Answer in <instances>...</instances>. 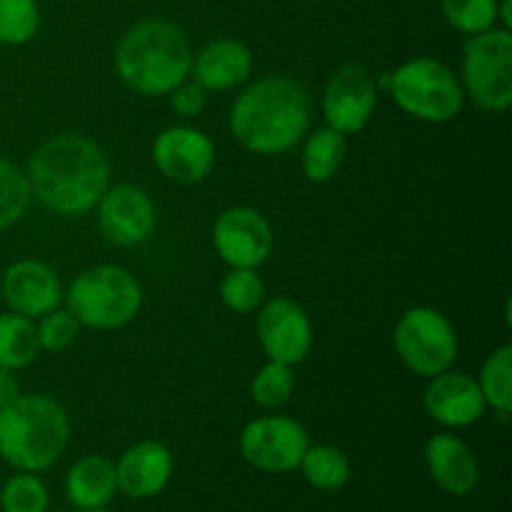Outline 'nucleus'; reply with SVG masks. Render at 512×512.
<instances>
[{
    "label": "nucleus",
    "mask_w": 512,
    "mask_h": 512,
    "mask_svg": "<svg viewBox=\"0 0 512 512\" xmlns=\"http://www.w3.org/2000/svg\"><path fill=\"white\" fill-rule=\"evenodd\" d=\"M425 465L430 470V478L443 493L465 498L478 488V458L453 433H438L425 443Z\"/></svg>",
    "instance_id": "6ab92c4d"
},
{
    "label": "nucleus",
    "mask_w": 512,
    "mask_h": 512,
    "mask_svg": "<svg viewBox=\"0 0 512 512\" xmlns=\"http://www.w3.org/2000/svg\"><path fill=\"white\" fill-rule=\"evenodd\" d=\"M38 320L40 323L35 325V330H38L40 350H48V353L68 350L78 340L80 328H83L68 308H55L50 313L40 315Z\"/></svg>",
    "instance_id": "7c9ffc66"
},
{
    "label": "nucleus",
    "mask_w": 512,
    "mask_h": 512,
    "mask_svg": "<svg viewBox=\"0 0 512 512\" xmlns=\"http://www.w3.org/2000/svg\"><path fill=\"white\" fill-rule=\"evenodd\" d=\"M295 390V373L290 365L268 360L250 383V398L263 410H278L290 403Z\"/></svg>",
    "instance_id": "a878e982"
},
{
    "label": "nucleus",
    "mask_w": 512,
    "mask_h": 512,
    "mask_svg": "<svg viewBox=\"0 0 512 512\" xmlns=\"http://www.w3.org/2000/svg\"><path fill=\"white\" fill-rule=\"evenodd\" d=\"M308 448V430L288 415L255 418L240 433V455L260 473H293L300 468V460Z\"/></svg>",
    "instance_id": "1a4fd4ad"
},
{
    "label": "nucleus",
    "mask_w": 512,
    "mask_h": 512,
    "mask_svg": "<svg viewBox=\"0 0 512 512\" xmlns=\"http://www.w3.org/2000/svg\"><path fill=\"white\" fill-rule=\"evenodd\" d=\"M33 190L23 170L10 160L0 158V233L13 228L28 213Z\"/></svg>",
    "instance_id": "393cba45"
},
{
    "label": "nucleus",
    "mask_w": 512,
    "mask_h": 512,
    "mask_svg": "<svg viewBox=\"0 0 512 512\" xmlns=\"http://www.w3.org/2000/svg\"><path fill=\"white\" fill-rule=\"evenodd\" d=\"M80 512H110V510H105V508H98V510H80Z\"/></svg>",
    "instance_id": "f704fd0d"
},
{
    "label": "nucleus",
    "mask_w": 512,
    "mask_h": 512,
    "mask_svg": "<svg viewBox=\"0 0 512 512\" xmlns=\"http://www.w3.org/2000/svg\"><path fill=\"white\" fill-rule=\"evenodd\" d=\"M273 245V225L260 210L248 205L223 210L213 225V248L230 268L258 270L270 258Z\"/></svg>",
    "instance_id": "9d476101"
},
{
    "label": "nucleus",
    "mask_w": 512,
    "mask_h": 512,
    "mask_svg": "<svg viewBox=\"0 0 512 512\" xmlns=\"http://www.w3.org/2000/svg\"><path fill=\"white\" fill-rule=\"evenodd\" d=\"M18 395H20V385L18 380H15L13 370L0 368V410L8 408Z\"/></svg>",
    "instance_id": "473e14b6"
},
{
    "label": "nucleus",
    "mask_w": 512,
    "mask_h": 512,
    "mask_svg": "<svg viewBox=\"0 0 512 512\" xmlns=\"http://www.w3.org/2000/svg\"><path fill=\"white\" fill-rule=\"evenodd\" d=\"M348 153V135L333 128H320L305 140L303 148V173L313 183H328L343 168Z\"/></svg>",
    "instance_id": "4be33fe9"
},
{
    "label": "nucleus",
    "mask_w": 512,
    "mask_h": 512,
    "mask_svg": "<svg viewBox=\"0 0 512 512\" xmlns=\"http://www.w3.org/2000/svg\"><path fill=\"white\" fill-rule=\"evenodd\" d=\"M463 93L478 108L505 113L512 105V33L490 28L468 35L463 45Z\"/></svg>",
    "instance_id": "0eeeda50"
},
{
    "label": "nucleus",
    "mask_w": 512,
    "mask_h": 512,
    "mask_svg": "<svg viewBox=\"0 0 512 512\" xmlns=\"http://www.w3.org/2000/svg\"><path fill=\"white\" fill-rule=\"evenodd\" d=\"M378 105V80L360 63L335 70L323 93V118L328 128L343 135L365 130Z\"/></svg>",
    "instance_id": "9b49d317"
},
{
    "label": "nucleus",
    "mask_w": 512,
    "mask_h": 512,
    "mask_svg": "<svg viewBox=\"0 0 512 512\" xmlns=\"http://www.w3.org/2000/svg\"><path fill=\"white\" fill-rule=\"evenodd\" d=\"M48 488L35 473H18L5 480L0 490L3 512H45L48 510Z\"/></svg>",
    "instance_id": "c756f323"
},
{
    "label": "nucleus",
    "mask_w": 512,
    "mask_h": 512,
    "mask_svg": "<svg viewBox=\"0 0 512 512\" xmlns=\"http://www.w3.org/2000/svg\"><path fill=\"white\" fill-rule=\"evenodd\" d=\"M68 440L70 418L50 395H18L0 410V458L18 473L48 470L65 453Z\"/></svg>",
    "instance_id": "20e7f679"
},
{
    "label": "nucleus",
    "mask_w": 512,
    "mask_h": 512,
    "mask_svg": "<svg viewBox=\"0 0 512 512\" xmlns=\"http://www.w3.org/2000/svg\"><path fill=\"white\" fill-rule=\"evenodd\" d=\"M98 225L103 238L118 248H135L155 230V205L143 188L133 183L113 185L98 200Z\"/></svg>",
    "instance_id": "f8f14e48"
},
{
    "label": "nucleus",
    "mask_w": 512,
    "mask_h": 512,
    "mask_svg": "<svg viewBox=\"0 0 512 512\" xmlns=\"http://www.w3.org/2000/svg\"><path fill=\"white\" fill-rule=\"evenodd\" d=\"M63 300L83 328L118 330L138 318L143 285L120 265H95L70 283Z\"/></svg>",
    "instance_id": "39448f33"
},
{
    "label": "nucleus",
    "mask_w": 512,
    "mask_h": 512,
    "mask_svg": "<svg viewBox=\"0 0 512 512\" xmlns=\"http://www.w3.org/2000/svg\"><path fill=\"white\" fill-rule=\"evenodd\" d=\"M220 300L228 310L248 315L265 300V283L255 268H230L220 280Z\"/></svg>",
    "instance_id": "bb28decb"
},
{
    "label": "nucleus",
    "mask_w": 512,
    "mask_h": 512,
    "mask_svg": "<svg viewBox=\"0 0 512 512\" xmlns=\"http://www.w3.org/2000/svg\"><path fill=\"white\" fill-rule=\"evenodd\" d=\"M205 103H208V90L195 80H183L178 88L170 90V105L180 118H195L203 113Z\"/></svg>",
    "instance_id": "2f4dec72"
},
{
    "label": "nucleus",
    "mask_w": 512,
    "mask_h": 512,
    "mask_svg": "<svg viewBox=\"0 0 512 512\" xmlns=\"http://www.w3.org/2000/svg\"><path fill=\"white\" fill-rule=\"evenodd\" d=\"M423 405L425 413L435 423L453 430L478 423L488 408L478 380L470 378L468 373H455V370H445V373L430 378Z\"/></svg>",
    "instance_id": "dca6fc26"
},
{
    "label": "nucleus",
    "mask_w": 512,
    "mask_h": 512,
    "mask_svg": "<svg viewBox=\"0 0 512 512\" xmlns=\"http://www.w3.org/2000/svg\"><path fill=\"white\" fill-rule=\"evenodd\" d=\"M115 73L125 85L145 98L170 95L193 68V50L175 23L148 18L125 30L115 48Z\"/></svg>",
    "instance_id": "7ed1b4c3"
},
{
    "label": "nucleus",
    "mask_w": 512,
    "mask_h": 512,
    "mask_svg": "<svg viewBox=\"0 0 512 512\" xmlns=\"http://www.w3.org/2000/svg\"><path fill=\"white\" fill-rule=\"evenodd\" d=\"M33 198L50 213L78 218L98 205L110 185V160L95 140L63 133L40 145L28 163Z\"/></svg>",
    "instance_id": "f257e3e1"
},
{
    "label": "nucleus",
    "mask_w": 512,
    "mask_h": 512,
    "mask_svg": "<svg viewBox=\"0 0 512 512\" xmlns=\"http://www.w3.org/2000/svg\"><path fill=\"white\" fill-rule=\"evenodd\" d=\"M500 0H440L445 23L463 35H478L498 25Z\"/></svg>",
    "instance_id": "cd10ccee"
},
{
    "label": "nucleus",
    "mask_w": 512,
    "mask_h": 512,
    "mask_svg": "<svg viewBox=\"0 0 512 512\" xmlns=\"http://www.w3.org/2000/svg\"><path fill=\"white\" fill-rule=\"evenodd\" d=\"M118 493L115 463L105 455H85L65 475V495L78 510L105 508Z\"/></svg>",
    "instance_id": "aec40b11"
},
{
    "label": "nucleus",
    "mask_w": 512,
    "mask_h": 512,
    "mask_svg": "<svg viewBox=\"0 0 512 512\" xmlns=\"http://www.w3.org/2000/svg\"><path fill=\"white\" fill-rule=\"evenodd\" d=\"M40 343L33 318L18 313L0 315V368L23 370L38 358Z\"/></svg>",
    "instance_id": "5701e85b"
},
{
    "label": "nucleus",
    "mask_w": 512,
    "mask_h": 512,
    "mask_svg": "<svg viewBox=\"0 0 512 512\" xmlns=\"http://www.w3.org/2000/svg\"><path fill=\"white\" fill-rule=\"evenodd\" d=\"M310 100L303 85L285 75L255 80L230 108V133L255 155H283L303 140Z\"/></svg>",
    "instance_id": "f03ea898"
},
{
    "label": "nucleus",
    "mask_w": 512,
    "mask_h": 512,
    "mask_svg": "<svg viewBox=\"0 0 512 512\" xmlns=\"http://www.w3.org/2000/svg\"><path fill=\"white\" fill-rule=\"evenodd\" d=\"M498 23H500V28L512 30V0H500Z\"/></svg>",
    "instance_id": "72a5a7b5"
},
{
    "label": "nucleus",
    "mask_w": 512,
    "mask_h": 512,
    "mask_svg": "<svg viewBox=\"0 0 512 512\" xmlns=\"http://www.w3.org/2000/svg\"><path fill=\"white\" fill-rule=\"evenodd\" d=\"M118 490L133 500H148L163 493L173 478V453L158 440L130 445L115 463Z\"/></svg>",
    "instance_id": "f3484780"
},
{
    "label": "nucleus",
    "mask_w": 512,
    "mask_h": 512,
    "mask_svg": "<svg viewBox=\"0 0 512 512\" xmlns=\"http://www.w3.org/2000/svg\"><path fill=\"white\" fill-rule=\"evenodd\" d=\"M478 385L485 405L493 408L503 423H508L512 410V345H500L485 358Z\"/></svg>",
    "instance_id": "b1692460"
},
{
    "label": "nucleus",
    "mask_w": 512,
    "mask_h": 512,
    "mask_svg": "<svg viewBox=\"0 0 512 512\" xmlns=\"http://www.w3.org/2000/svg\"><path fill=\"white\" fill-rule=\"evenodd\" d=\"M0 300H3V295H0Z\"/></svg>",
    "instance_id": "c9c22d12"
},
{
    "label": "nucleus",
    "mask_w": 512,
    "mask_h": 512,
    "mask_svg": "<svg viewBox=\"0 0 512 512\" xmlns=\"http://www.w3.org/2000/svg\"><path fill=\"white\" fill-rule=\"evenodd\" d=\"M190 73L208 93L238 88L253 73V50L243 40L215 38L195 53Z\"/></svg>",
    "instance_id": "a211bd4d"
},
{
    "label": "nucleus",
    "mask_w": 512,
    "mask_h": 512,
    "mask_svg": "<svg viewBox=\"0 0 512 512\" xmlns=\"http://www.w3.org/2000/svg\"><path fill=\"white\" fill-rule=\"evenodd\" d=\"M40 28L38 0H0V45L30 43Z\"/></svg>",
    "instance_id": "c85d7f7f"
},
{
    "label": "nucleus",
    "mask_w": 512,
    "mask_h": 512,
    "mask_svg": "<svg viewBox=\"0 0 512 512\" xmlns=\"http://www.w3.org/2000/svg\"><path fill=\"white\" fill-rule=\"evenodd\" d=\"M393 345L405 368L428 380L453 368L460 348L453 323L428 305L400 315L393 330Z\"/></svg>",
    "instance_id": "6e6552de"
},
{
    "label": "nucleus",
    "mask_w": 512,
    "mask_h": 512,
    "mask_svg": "<svg viewBox=\"0 0 512 512\" xmlns=\"http://www.w3.org/2000/svg\"><path fill=\"white\" fill-rule=\"evenodd\" d=\"M388 93L403 113L423 123H448L465 103L463 85L453 70L428 55L398 65L390 73Z\"/></svg>",
    "instance_id": "423d86ee"
},
{
    "label": "nucleus",
    "mask_w": 512,
    "mask_h": 512,
    "mask_svg": "<svg viewBox=\"0 0 512 512\" xmlns=\"http://www.w3.org/2000/svg\"><path fill=\"white\" fill-rule=\"evenodd\" d=\"M0 295L13 313L40 318L63 303V283L48 263L18 260L0 278Z\"/></svg>",
    "instance_id": "2eb2a0df"
},
{
    "label": "nucleus",
    "mask_w": 512,
    "mask_h": 512,
    "mask_svg": "<svg viewBox=\"0 0 512 512\" xmlns=\"http://www.w3.org/2000/svg\"><path fill=\"white\" fill-rule=\"evenodd\" d=\"M153 160L173 183L195 185L213 173L215 145L193 125H170L155 135Z\"/></svg>",
    "instance_id": "4468645a"
},
{
    "label": "nucleus",
    "mask_w": 512,
    "mask_h": 512,
    "mask_svg": "<svg viewBox=\"0 0 512 512\" xmlns=\"http://www.w3.org/2000/svg\"><path fill=\"white\" fill-rule=\"evenodd\" d=\"M258 340L268 360L295 368L313 350V323L303 305L290 298H273L258 313Z\"/></svg>",
    "instance_id": "ddd939ff"
},
{
    "label": "nucleus",
    "mask_w": 512,
    "mask_h": 512,
    "mask_svg": "<svg viewBox=\"0 0 512 512\" xmlns=\"http://www.w3.org/2000/svg\"><path fill=\"white\" fill-rule=\"evenodd\" d=\"M298 470L303 473L305 483L313 485L315 490H323V493L343 490L353 475L350 458L335 445H310L300 460Z\"/></svg>",
    "instance_id": "412c9836"
}]
</instances>
